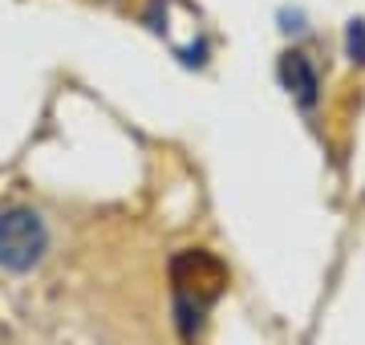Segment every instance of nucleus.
Here are the masks:
<instances>
[{"label":"nucleus","mask_w":365,"mask_h":345,"mask_svg":"<svg viewBox=\"0 0 365 345\" xmlns=\"http://www.w3.org/2000/svg\"><path fill=\"white\" fill-rule=\"evenodd\" d=\"M280 81H284V90L297 98L304 110H313L317 106V90H321V81H317V69H313V61L304 53H284L280 57Z\"/></svg>","instance_id":"3"},{"label":"nucleus","mask_w":365,"mask_h":345,"mask_svg":"<svg viewBox=\"0 0 365 345\" xmlns=\"http://www.w3.org/2000/svg\"><path fill=\"white\" fill-rule=\"evenodd\" d=\"M170 280H175V301H179V313H182V325L191 329V321L199 325L203 309L215 301L227 284V272L223 264L215 260L211 252L203 248H191V252H179L175 264H170Z\"/></svg>","instance_id":"1"},{"label":"nucleus","mask_w":365,"mask_h":345,"mask_svg":"<svg viewBox=\"0 0 365 345\" xmlns=\"http://www.w3.org/2000/svg\"><path fill=\"white\" fill-rule=\"evenodd\" d=\"M49 248L45 220L29 207H9L0 212V268L4 272H29L41 264V256Z\"/></svg>","instance_id":"2"},{"label":"nucleus","mask_w":365,"mask_h":345,"mask_svg":"<svg viewBox=\"0 0 365 345\" xmlns=\"http://www.w3.org/2000/svg\"><path fill=\"white\" fill-rule=\"evenodd\" d=\"M345 53L353 66H365V21H349L345 29Z\"/></svg>","instance_id":"4"}]
</instances>
